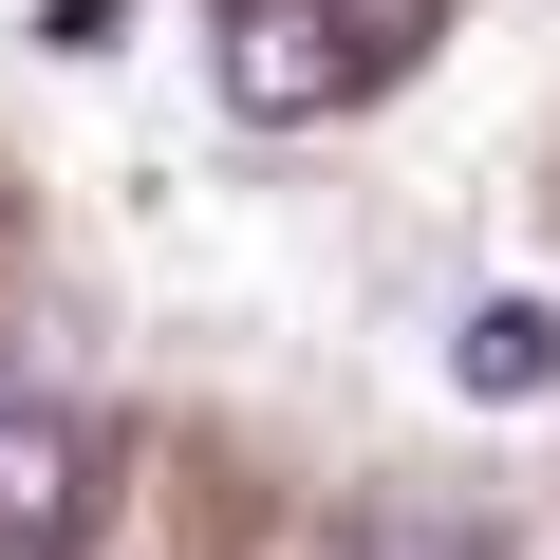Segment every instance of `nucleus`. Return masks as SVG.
<instances>
[{
    "label": "nucleus",
    "instance_id": "1",
    "mask_svg": "<svg viewBox=\"0 0 560 560\" xmlns=\"http://www.w3.org/2000/svg\"><path fill=\"white\" fill-rule=\"evenodd\" d=\"M94 430L57 411V393H0V560H75L94 541Z\"/></svg>",
    "mask_w": 560,
    "mask_h": 560
},
{
    "label": "nucleus",
    "instance_id": "5",
    "mask_svg": "<svg viewBox=\"0 0 560 560\" xmlns=\"http://www.w3.org/2000/svg\"><path fill=\"white\" fill-rule=\"evenodd\" d=\"M318 20H337V57H355V94H374L393 57H430V0H318Z\"/></svg>",
    "mask_w": 560,
    "mask_h": 560
},
{
    "label": "nucleus",
    "instance_id": "2",
    "mask_svg": "<svg viewBox=\"0 0 560 560\" xmlns=\"http://www.w3.org/2000/svg\"><path fill=\"white\" fill-rule=\"evenodd\" d=\"M224 94H243L261 131H300V113H337V94H355V57H337L318 0H243V20H224Z\"/></svg>",
    "mask_w": 560,
    "mask_h": 560
},
{
    "label": "nucleus",
    "instance_id": "4",
    "mask_svg": "<svg viewBox=\"0 0 560 560\" xmlns=\"http://www.w3.org/2000/svg\"><path fill=\"white\" fill-rule=\"evenodd\" d=\"M337 560H504V523H486V504H411V486H393V504H355V541H337Z\"/></svg>",
    "mask_w": 560,
    "mask_h": 560
},
{
    "label": "nucleus",
    "instance_id": "6",
    "mask_svg": "<svg viewBox=\"0 0 560 560\" xmlns=\"http://www.w3.org/2000/svg\"><path fill=\"white\" fill-rule=\"evenodd\" d=\"M38 57H131V0H38Z\"/></svg>",
    "mask_w": 560,
    "mask_h": 560
},
{
    "label": "nucleus",
    "instance_id": "3",
    "mask_svg": "<svg viewBox=\"0 0 560 560\" xmlns=\"http://www.w3.org/2000/svg\"><path fill=\"white\" fill-rule=\"evenodd\" d=\"M448 393L467 411H541L560 393V300H541V280H486V300L448 318Z\"/></svg>",
    "mask_w": 560,
    "mask_h": 560
}]
</instances>
